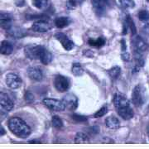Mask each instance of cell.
I'll return each instance as SVG.
<instances>
[{"label": "cell", "instance_id": "cell-15", "mask_svg": "<svg viewBox=\"0 0 149 149\" xmlns=\"http://www.w3.org/2000/svg\"><path fill=\"white\" fill-rule=\"evenodd\" d=\"M117 111L118 115L121 118H123V119H126V120L131 119L134 115L133 109L131 108L130 105L122 108V109H117Z\"/></svg>", "mask_w": 149, "mask_h": 149}, {"label": "cell", "instance_id": "cell-8", "mask_svg": "<svg viewBox=\"0 0 149 149\" xmlns=\"http://www.w3.org/2000/svg\"><path fill=\"white\" fill-rule=\"evenodd\" d=\"M113 103L114 104V107L116 108V109H122V108L130 105L129 101L126 98V96L123 95L122 93H119V92H117L114 94L113 98Z\"/></svg>", "mask_w": 149, "mask_h": 149}, {"label": "cell", "instance_id": "cell-27", "mask_svg": "<svg viewBox=\"0 0 149 149\" xmlns=\"http://www.w3.org/2000/svg\"><path fill=\"white\" fill-rule=\"evenodd\" d=\"M119 3L124 8H133L135 7V3L133 0H119Z\"/></svg>", "mask_w": 149, "mask_h": 149}, {"label": "cell", "instance_id": "cell-28", "mask_svg": "<svg viewBox=\"0 0 149 149\" xmlns=\"http://www.w3.org/2000/svg\"><path fill=\"white\" fill-rule=\"evenodd\" d=\"M52 123L53 125V127H55L56 128H61L63 127V122L62 120L56 115H55L52 117Z\"/></svg>", "mask_w": 149, "mask_h": 149}, {"label": "cell", "instance_id": "cell-9", "mask_svg": "<svg viewBox=\"0 0 149 149\" xmlns=\"http://www.w3.org/2000/svg\"><path fill=\"white\" fill-rule=\"evenodd\" d=\"M62 102L64 103L65 108L70 110H74L78 106V99L73 94H67L63 97Z\"/></svg>", "mask_w": 149, "mask_h": 149}, {"label": "cell", "instance_id": "cell-14", "mask_svg": "<svg viewBox=\"0 0 149 149\" xmlns=\"http://www.w3.org/2000/svg\"><path fill=\"white\" fill-rule=\"evenodd\" d=\"M91 3L97 15L102 16L105 12V3L102 0H91Z\"/></svg>", "mask_w": 149, "mask_h": 149}, {"label": "cell", "instance_id": "cell-4", "mask_svg": "<svg viewBox=\"0 0 149 149\" xmlns=\"http://www.w3.org/2000/svg\"><path fill=\"white\" fill-rule=\"evenodd\" d=\"M43 104L47 107L49 109L52 111L61 112L65 110V106L64 103L62 101H60L56 99H51V98H46L43 100Z\"/></svg>", "mask_w": 149, "mask_h": 149}, {"label": "cell", "instance_id": "cell-31", "mask_svg": "<svg viewBox=\"0 0 149 149\" xmlns=\"http://www.w3.org/2000/svg\"><path fill=\"white\" fill-rule=\"evenodd\" d=\"M84 2V0H69L68 2V6H70V8H74L76 6L80 5V3H82Z\"/></svg>", "mask_w": 149, "mask_h": 149}, {"label": "cell", "instance_id": "cell-13", "mask_svg": "<svg viewBox=\"0 0 149 149\" xmlns=\"http://www.w3.org/2000/svg\"><path fill=\"white\" fill-rule=\"evenodd\" d=\"M27 74L30 79L36 81H39L43 78V74L42 70L37 67H31L27 70Z\"/></svg>", "mask_w": 149, "mask_h": 149}, {"label": "cell", "instance_id": "cell-36", "mask_svg": "<svg viewBox=\"0 0 149 149\" xmlns=\"http://www.w3.org/2000/svg\"><path fill=\"white\" fill-rule=\"evenodd\" d=\"M4 133H5V132H4V129H3V127H2V128H1V136H3Z\"/></svg>", "mask_w": 149, "mask_h": 149}, {"label": "cell", "instance_id": "cell-12", "mask_svg": "<svg viewBox=\"0 0 149 149\" xmlns=\"http://www.w3.org/2000/svg\"><path fill=\"white\" fill-rule=\"evenodd\" d=\"M32 29L34 32H49L52 29V26L47 22H45L44 20H40L32 24Z\"/></svg>", "mask_w": 149, "mask_h": 149}, {"label": "cell", "instance_id": "cell-38", "mask_svg": "<svg viewBox=\"0 0 149 149\" xmlns=\"http://www.w3.org/2000/svg\"><path fill=\"white\" fill-rule=\"evenodd\" d=\"M148 2H149V0H148Z\"/></svg>", "mask_w": 149, "mask_h": 149}, {"label": "cell", "instance_id": "cell-3", "mask_svg": "<svg viewBox=\"0 0 149 149\" xmlns=\"http://www.w3.org/2000/svg\"><path fill=\"white\" fill-rule=\"evenodd\" d=\"M0 106H1V114L7 113L13 109V102L11 98L6 93H0Z\"/></svg>", "mask_w": 149, "mask_h": 149}, {"label": "cell", "instance_id": "cell-29", "mask_svg": "<svg viewBox=\"0 0 149 149\" xmlns=\"http://www.w3.org/2000/svg\"><path fill=\"white\" fill-rule=\"evenodd\" d=\"M139 18L143 22H148L149 21V13L146 10L140 11L138 14Z\"/></svg>", "mask_w": 149, "mask_h": 149}, {"label": "cell", "instance_id": "cell-24", "mask_svg": "<svg viewBox=\"0 0 149 149\" xmlns=\"http://www.w3.org/2000/svg\"><path fill=\"white\" fill-rule=\"evenodd\" d=\"M71 72L75 76H81L82 74H84V70L82 68L81 65L79 64V63H74L72 65Z\"/></svg>", "mask_w": 149, "mask_h": 149}, {"label": "cell", "instance_id": "cell-18", "mask_svg": "<svg viewBox=\"0 0 149 149\" xmlns=\"http://www.w3.org/2000/svg\"><path fill=\"white\" fill-rule=\"evenodd\" d=\"M13 51V47L12 43L7 40H4L1 42L0 46V52L3 55H10Z\"/></svg>", "mask_w": 149, "mask_h": 149}, {"label": "cell", "instance_id": "cell-33", "mask_svg": "<svg viewBox=\"0 0 149 149\" xmlns=\"http://www.w3.org/2000/svg\"><path fill=\"white\" fill-rule=\"evenodd\" d=\"M122 58L123 61H130V55L127 52V51L126 52H123Z\"/></svg>", "mask_w": 149, "mask_h": 149}, {"label": "cell", "instance_id": "cell-23", "mask_svg": "<svg viewBox=\"0 0 149 149\" xmlns=\"http://www.w3.org/2000/svg\"><path fill=\"white\" fill-rule=\"evenodd\" d=\"M120 74H121V69L118 65H115V66L112 67L111 69L109 70V74L113 80H117L119 77Z\"/></svg>", "mask_w": 149, "mask_h": 149}, {"label": "cell", "instance_id": "cell-7", "mask_svg": "<svg viewBox=\"0 0 149 149\" xmlns=\"http://www.w3.org/2000/svg\"><path fill=\"white\" fill-rule=\"evenodd\" d=\"M5 81L7 85L13 90L17 89L22 85V79L20 78V76H18L14 73H9L7 74Z\"/></svg>", "mask_w": 149, "mask_h": 149}, {"label": "cell", "instance_id": "cell-17", "mask_svg": "<svg viewBox=\"0 0 149 149\" xmlns=\"http://www.w3.org/2000/svg\"><path fill=\"white\" fill-rule=\"evenodd\" d=\"M0 25H1L2 28L5 29L6 31L11 28L12 27L11 17L7 13H1V14H0Z\"/></svg>", "mask_w": 149, "mask_h": 149}, {"label": "cell", "instance_id": "cell-34", "mask_svg": "<svg viewBox=\"0 0 149 149\" xmlns=\"http://www.w3.org/2000/svg\"><path fill=\"white\" fill-rule=\"evenodd\" d=\"M25 99H26V100H27V101H32V100H34V97H33V95H32L30 92H27L26 93Z\"/></svg>", "mask_w": 149, "mask_h": 149}, {"label": "cell", "instance_id": "cell-20", "mask_svg": "<svg viewBox=\"0 0 149 149\" xmlns=\"http://www.w3.org/2000/svg\"><path fill=\"white\" fill-rule=\"evenodd\" d=\"M70 20L69 18L65 17H57L55 20V25L56 27L58 28H64V27H67L69 25Z\"/></svg>", "mask_w": 149, "mask_h": 149}, {"label": "cell", "instance_id": "cell-16", "mask_svg": "<svg viewBox=\"0 0 149 149\" xmlns=\"http://www.w3.org/2000/svg\"><path fill=\"white\" fill-rule=\"evenodd\" d=\"M8 33V36L15 38V39H19L23 37L26 35V32L22 28H18V27H11L8 30L6 31Z\"/></svg>", "mask_w": 149, "mask_h": 149}, {"label": "cell", "instance_id": "cell-6", "mask_svg": "<svg viewBox=\"0 0 149 149\" xmlns=\"http://www.w3.org/2000/svg\"><path fill=\"white\" fill-rule=\"evenodd\" d=\"M54 85L56 87V89L59 91V92H65L66 91H68L69 89V81L68 80L63 76L61 74H59L56 75L55 77V80H54Z\"/></svg>", "mask_w": 149, "mask_h": 149}, {"label": "cell", "instance_id": "cell-22", "mask_svg": "<svg viewBox=\"0 0 149 149\" xmlns=\"http://www.w3.org/2000/svg\"><path fill=\"white\" fill-rule=\"evenodd\" d=\"M89 45H91V47H101L104 44H105V39L104 37H99L96 40L94 39H90L88 41Z\"/></svg>", "mask_w": 149, "mask_h": 149}, {"label": "cell", "instance_id": "cell-30", "mask_svg": "<svg viewBox=\"0 0 149 149\" xmlns=\"http://www.w3.org/2000/svg\"><path fill=\"white\" fill-rule=\"evenodd\" d=\"M107 113H108V107L103 106L99 111L96 112L95 114V118H98L103 117V116H104Z\"/></svg>", "mask_w": 149, "mask_h": 149}, {"label": "cell", "instance_id": "cell-32", "mask_svg": "<svg viewBox=\"0 0 149 149\" xmlns=\"http://www.w3.org/2000/svg\"><path fill=\"white\" fill-rule=\"evenodd\" d=\"M72 118H74V120L78 121V122H84L87 120V118L85 116H82V115H78V114H73Z\"/></svg>", "mask_w": 149, "mask_h": 149}, {"label": "cell", "instance_id": "cell-25", "mask_svg": "<svg viewBox=\"0 0 149 149\" xmlns=\"http://www.w3.org/2000/svg\"><path fill=\"white\" fill-rule=\"evenodd\" d=\"M126 24H127V27L130 29V31L132 32V34L133 35H135L137 33V28H136V26L134 24V22L133 21V19L131 18V17L128 15L126 17Z\"/></svg>", "mask_w": 149, "mask_h": 149}, {"label": "cell", "instance_id": "cell-19", "mask_svg": "<svg viewBox=\"0 0 149 149\" xmlns=\"http://www.w3.org/2000/svg\"><path fill=\"white\" fill-rule=\"evenodd\" d=\"M105 124L110 129H117L120 127V122L115 116H109L105 119Z\"/></svg>", "mask_w": 149, "mask_h": 149}, {"label": "cell", "instance_id": "cell-1", "mask_svg": "<svg viewBox=\"0 0 149 149\" xmlns=\"http://www.w3.org/2000/svg\"><path fill=\"white\" fill-rule=\"evenodd\" d=\"M8 126L12 133L22 139L27 138L32 133L30 127L18 117L11 118L8 120Z\"/></svg>", "mask_w": 149, "mask_h": 149}, {"label": "cell", "instance_id": "cell-21", "mask_svg": "<svg viewBox=\"0 0 149 149\" xmlns=\"http://www.w3.org/2000/svg\"><path fill=\"white\" fill-rule=\"evenodd\" d=\"M89 142L88 136L84 133H77L74 137V143L77 144L85 143Z\"/></svg>", "mask_w": 149, "mask_h": 149}, {"label": "cell", "instance_id": "cell-26", "mask_svg": "<svg viewBox=\"0 0 149 149\" xmlns=\"http://www.w3.org/2000/svg\"><path fill=\"white\" fill-rule=\"evenodd\" d=\"M32 4L39 9L45 8L48 4V0H32Z\"/></svg>", "mask_w": 149, "mask_h": 149}, {"label": "cell", "instance_id": "cell-11", "mask_svg": "<svg viewBox=\"0 0 149 149\" xmlns=\"http://www.w3.org/2000/svg\"><path fill=\"white\" fill-rule=\"evenodd\" d=\"M132 101L135 106L140 107L143 104V96L142 93V89L140 85H137L133 89L132 93Z\"/></svg>", "mask_w": 149, "mask_h": 149}, {"label": "cell", "instance_id": "cell-39", "mask_svg": "<svg viewBox=\"0 0 149 149\" xmlns=\"http://www.w3.org/2000/svg\"><path fill=\"white\" fill-rule=\"evenodd\" d=\"M148 133H149V132H148Z\"/></svg>", "mask_w": 149, "mask_h": 149}, {"label": "cell", "instance_id": "cell-37", "mask_svg": "<svg viewBox=\"0 0 149 149\" xmlns=\"http://www.w3.org/2000/svg\"><path fill=\"white\" fill-rule=\"evenodd\" d=\"M102 1H104V2L105 3V4H108V3H109V0H102Z\"/></svg>", "mask_w": 149, "mask_h": 149}, {"label": "cell", "instance_id": "cell-35", "mask_svg": "<svg viewBox=\"0 0 149 149\" xmlns=\"http://www.w3.org/2000/svg\"><path fill=\"white\" fill-rule=\"evenodd\" d=\"M16 4L18 7L19 6H23V4H24V0H17Z\"/></svg>", "mask_w": 149, "mask_h": 149}, {"label": "cell", "instance_id": "cell-10", "mask_svg": "<svg viewBox=\"0 0 149 149\" xmlns=\"http://www.w3.org/2000/svg\"><path fill=\"white\" fill-rule=\"evenodd\" d=\"M55 37L56 38L57 41H59L61 43L62 47L66 51H70L74 47V42L70 39H69L66 35H65L64 33H61V32L56 33L55 35Z\"/></svg>", "mask_w": 149, "mask_h": 149}, {"label": "cell", "instance_id": "cell-2", "mask_svg": "<svg viewBox=\"0 0 149 149\" xmlns=\"http://www.w3.org/2000/svg\"><path fill=\"white\" fill-rule=\"evenodd\" d=\"M24 52L27 58L40 59L41 61H47L51 55V52L42 46H28L25 47Z\"/></svg>", "mask_w": 149, "mask_h": 149}, {"label": "cell", "instance_id": "cell-5", "mask_svg": "<svg viewBox=\"0 0 149 149\" xmlns=\"http://www.w3.org/2000/svg\"><path fill=\"white\" fill-rule=\"evenodd\" d=\"M132 47L135 55H142L147 49V43L139 36H136L132 40Z\"/></svg>", "mask_w": 149, "mask_h": 149}]
</instances>
